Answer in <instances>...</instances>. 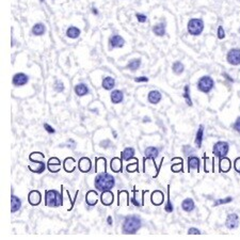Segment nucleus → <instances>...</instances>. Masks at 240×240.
Wrapping results in <instances>:
<instances>
[{"label": "nucleus", "mask_w": 240, "mask_h": 240, "mask_svg": "<svg viewBox=\"0 0 240 240\" xmlns=\"http://www.w3.org/2000/svg\"><path fill=\"white\" fill-rule=\"evenodd\" d=\"M40 155H41V152H33V153H31V154L29 155L30 162L35 163V164H36V168L32 169L31 172L36 173V174H42V173L45 171V169L47 168V164L44 162V159H45V158L40 159V160L37 159V157H39Z\"/></svg>", "instance_id": "nucleus-4"}, {"label": "nucleus", "mask_w": 240, "mask_h": 240, "mask_svg": "<svg viewBox=\"0 0 240 240\" xmlns=\"http://www.w3.org/2000/svg\"><path fill=\"white\" fill-rule=\"evenodd\" d=\"M136 17H137V19H138L139 23H145L146 19H147L146 15H144V14H140V13L136 14Z\"/></svg>", "instance_id": "nucleus-48"}, {"label": "nucleus", "mask_w": 240, "mask_h": 240, "mask_svg": "<svg viewBox=\"0 0 240 240\" xmlns=\"http://www.w3.org/2000/svg\"><path fill=\"white\" fill-rule=\"evenodd\" d=\"M183 98L186 99V102L188 106L192 107V99H191L190 97V88H189L188 84H186L185 86V88H183Z\"/></svg>", "instance_id": "nucleus-36"}, {"label": "nucleus", "mask_w": 240, "mask_h": 240, "mask_svg": "<svg viewBox=\"0 0 240 240\" xmlns=\"http://www.w3.org/2000/svg\"><path fill=\"white\" fill-rule=\"evenodd\" d=\"M218 37L220 40H223L225 37V31L222 26H219V28H218Z\"/></svg>", "instance_id": "nucleus-44"}, {"label": "nucleus", "mask_w": 240, "mask_h": 240, "mask_svg": "<svg viewBox=\"0 0 240 240\" xmlns=\"http://www.w3.org/2000/svg\"><path fill=\"white\" fill-rule=\"evenodd\" d=\"M171 170L175 173H178L180 171H183V160H180V162L178 163H174V164L171 167Z\"/></svg>", "instance_id": "nucleus-41"}, {"label": "nucleus", "mask_w": 240, "mask_h": 240, "mask_svg": "<svg viewBox=\"0 0 240 240\" xmlns=\"http://www.w3.org/2000/svg\"><path fill=\"white\" fill-rule=\"evenodd\" d=\"M94 186L96 190L104 192L106 190H111L115 186V178L107 172H100L94 180Z\"/></svg>", "instance_id": "nucleus-1"}, {"label": "nucleus", "mask_w": 240, "mask_h": 240, "mask_svg": "<svg viewBox=\"0 0 240 240\" xmlns=\"http://www.w3.org/2000/svg\"><path fill=\"white\" fill-rule=\"evenodd\" d=\"M99 199H100V202L102 203V205H105V206H110V205L113 204L114 195L110 190H106V191H104V192H102V195L99 196Z\"/></svg>", "instance_id": "nucleus-16"}, {"label": "nucleus", "mask_w": 240, "mask_h": 240, "mask_svg": "<svg viewBox=\"0 0 240 240\" xmlns=\"http://www.w3.org/2000/svg\"><path fill=\"white\" fill-rule=\"evenodd\" d=\"M63 204V194L57 190L45 191V205L48 207H59Z\"/></svg>", "instance_id": "nucleus-3"}, {"label": "nucleus", "mask_w": 240, "mask_h": 240, "mask_svg": "<svg viewBox=\"0 0 240 240\" xmlns=\"http://www.w3.org/2000/svg\"><path fill=\"white\" fill-rule=\"evenodd\" d=\"M107 222H108V224L111 226V225H112V217H111V216H109V217L107 218Z\"/></svg>", "instance_id": "nucleus-53"}, {"label": "nucleus", "mask_w": 240, "mask_h": 240, "mask_svg": "<svg viewBox=\"0 0 240 240\" xmlns=\"http://www.w3.org/2000/svg\"><path fill=\"white\" fill-rule=\"evenodd\" d=\"M135 81L136 82H148V78L145 77V76H141V77L135 78Z\"/></svg>", "instance_id": "nucleus-51"}, {"label": "nucleus", "mask_w": 240, "mask_h": 240, "mask_svg": "<svg viewBox=\"0 0 240 240\" xmlns=\"http://www.w3.org/2000/svg\"><path fill=\"white\" fill-rule=\"evenodd\" d=\"M42 1H43V0H42Z\"/></svg>", "instance_id": "nucleus-58"}, {"label": "nucleus", "mask_w": 240, "mask_h": 240, "mask_svg": "<svg viewBox=\"0 0 240 240\" xmlns=\"http://www.w3.org/2000/svg\"><path fill=\"white\" fill-rule=\"evenodd\" d=\"M146 122H151V118L148 116H144L143 118V123H146Z\"/></svg>", "instance_id": "nucleus-54"}, {"label": "nucleus", "mask_w": 240, "mask_h": 240, "mask_svg": "<svg viewBox=\"0 0 240 240\" xmlns=\"http://www.w3.org/2000/svg\"><path fill=\"white\" fill-rule=\"evenodd\" d=\"M140 66H141V59H132L131 61H129L127 68L132 70V72H136Z\"/></svg>", "instance_id": "nucleus-35"}, {"label": "nucleus", "mask_w": 240, "mask_h": 240, "mask_svg": "<svg viewBox=\"0 0 240 240\" xmlns=\"http://www.w3.org/2000/svg\"><path fill=\"white\" fill-rule=\"evenodd\" d=\"M201 165V160L196 156H189L188 157V171L191 170H199Z\"/></svg>", "instance_id": "nucleus-23"}, {"label": "nucleus", "mask_w": 240, "mask_h": 240, "mask_svg": "<svg viewBox=\"0 0 240 240\" xmlns=\"http://www.w3.org/2000/svg\"><path fill=\"white\" fill-rule=\"evenodd\" d=\"M110 99L113 104H121L124 100V93L120 90H113L110 94Z\"/></svg>", "instance_id": "nucleus-25"}, {"label": "nucleus", "mask_w": 240, "mask_h": 240, "mask_svg": "<svg viewBox=\"0 0 240 240\" xmlns=\"http://www.w3.org/2000/svg\"><path fill=\"white\" fill-rule=\"evenodd\" d=\"M163 201H164V194H163L162 191H160V190L153 191L152 195H151V202H152L153 205H155V206L162 205Z\"/></svg>", "instance_id": "nucleus-15"}, {"label": "nucleus", "mask_w": 240, "mask_h": 240, "mask_svg": "<svg viewBox=\"0 0 240 240\" xmlns=\"http://www.w3.org/2000/svg\"><path fill=\"white\" fill-rule=\"evenodd\" d=\"M232 201H233V197L232 196H227V197H225V199H220L215 202L213 206H220V205L227 204V203H231Z\"/></svg>", "instance_id": "nucleus-39"}, {"label": "nucleus", "mask_w": 240, "mask_h": 240, "mask_svg": "<svg viewBox=\"0 0 240 240\" xmlns=\"http://www.w3.org/2000/svg\"><path fill=\"white\" fill-rule=\"evenodd\" d=\"M28 81H29V77L24 73H17L13 76V79H12V82L15 86H23L27 84Z\"/></svg>", "instance_id": "nucleus-10"}, {"label": "nucleus", "mask_w": 240, "mask_h": 240, "mask_svg": "<svg viewBox=\"0 0 240 240\" xmlns=\"http://www.w3.org/2000/svg\"><path fill=\"white\" fill-rule=\"evenodd\" d=\"M159 155V150L158 148H156V147L154 146H148L145 148L144 151V159H143V161L145 162V160L146 159H151V160H153V162H154L155 167H156V162H155V158H157Z\"/></svg>", "instance_id": "nucleus-11"}, {"label": "nucleus", "mask_w": 240, "mask_h": 240, "mask_svg": "<svg viewBox=\"0 0 240 240\" xmlns=\"http://www.w3.org/2000/svg\"><path fill=\"white\" fill-rule=\"evenodd\" d=\"M227 62L231 65H239L240 64V48H233L227 52Z\"/></svg>", "instance_id": "nucleus-8"}, {"label": "nucleus", "mask_w": 240, "mask_h": 240, "mask_svg": "<svg viewBox=\"0 0 240 240\" xmlns=\"http://www.w3.org/2000/svg\"><path fill=\"white\" fill-rule=\"evenodd\" d=\"M141 226H142V220L138 216L130 215L124 219L122 229L123 233L126 235H135L141 229Z\"/></svg>", "instance_id": "nucleus-2"}, {"label": "nucleus", "mask_w": 240, "mask_h": 240, "mask_svg": "<svg viewBox=\"0 0 240 240\" xmlns=\"http://www.w3.org/2000/svg\"><path fill=\"white\" fill-rule=\"evenodd\" d=\"M187 28L191 35H199L204 30V21L201 18H192L188 21Z\"/></svg>", "instance_id": "nucleus-5"}, {"label": "nucleus", "mask_w": 240, "mask_h": 240, "mask_svg": "<svg viewBox=\"0 0 240 240\" xmlns=\"http://www.w3.org/2000/svg\"><path fill=\"white\" fill-rule=\"evenodd\" d=\"M183 154L186 155V156L189 157V155H192L193 153H194V150H193L190 145H183Z\"/></svg>", "instance_id": "nucleus-43"}, {"label": "nucleus", "mask_w": 240, "mask_h": 240, "mask_svg": "<svg viewBox=\"0 0 240 240\" xmlns=\"http://www.w3.org/2000/svg\"><path fill=\"white\" fill-rule=\"evenodd\" d=\"M54 91H56V92H58V93H61V92H63V91H64L63 82L60 81V80H57V81L54 82Z\"/></svg>", "instance_id": "nucleus-40"}, {"label": "nucleus", "mask_w": 240, "mask_h": 240, "mask_svg": "<svg viewBox=\"0 0 240 240\" xmlns=\"http://www.w3.org/2000/svg\"><path fill=\"white\" fill-rule=\"evenodd\" d=\"M86 202L89 206H95L98 203V194L95 190H89L86 194Z\"/></svg>", "instance_id": "nucleus-18"}, {"label": "nucleus", "mask_w": 240, "mask_h": 240, "mask_svg": "<svg viewBox=\"0 0 240 240\" xmlns=\"http://www.w3.org/2000/svg\"><path fill=\"white\" fill-rule=\"evenodd\" d=\"M203 136H204V126L203 125H199V129L196 131V136H195V145L196 147L202 146V142H203Z\"/></svg>", "instance_id": "nucleus-32"}, {"label": "nucleus", "mask_w": 240, "mask_h": 240, "mask_svg": "<svg viewBox=\"0 0 240 240\" xmlns=\"http://www.w3.org/2000/svg\"><path fill=\"white\" fill-rule=\"evenodd\" d=\"M74 91H75L76 95L79 96V97H82V96L89 94V88L86 83H78L77 86H75Z\"/></svg>", "instance_id": "nucleus-28"}, {"label": "nucleus", "mask_w": 240, "mask_h": 240, "mask_svg": "<svg viewBox=\"0 0 240 240\" xmlns=\"http://www.w3.org/2000/svg\"><path fill=\"white\" fill-rule=\"evenodd\" d=\"M234 169H235L236 172H238L240 174V157L235 159L234 161Z\"/></svg>", "instance_id": "nucleus-45"}, {"label": "nucleus", "mask_w": 240, "mask_h": 240, "mask_svg": "<svg viewBox=\"0 0 240 240\" xmlns=\"http://www.w3.org/2000/svg\"><path fill=\"white\" fill-rule=\"evenodd\" d=\"M121 156H122V159L124 161H128L130 159H135V148L134 147H126L122 153H121Z\"/></svg>", "instance_id": "nucleus-29"}, {"label": "nucleus", "mask_w": 240, "mask_h": 240, "mask_svg": "<svg viewBox=\"0 0 240 240\" xmlns=\"http://www.w3.org/2000/svg\"><path fill=\"white\" fill-rule=\"evenodd\" d=\"M232 168V162L229 158L226 157H223V158H220L219 160V170L220 172L227 173Z\"/></svg>", "instance_id": "nucleus-21"}, {"label": "nucleus", "mask_w": 240, "mask_h": 240, "mask_svg": "<svg viewBox=\"0 0 240 240\" xmlns=\"http://www.w3.org/2000/svg\"><path fill=\"white\" fill-rule=\"evenodd\" d=\"M21 208V199L16 195H11V212L14 213Z\"/></svg>", "instance_id": "nucleus-26"}, {"label": "nucleus", "mask_w": 240, "mask_h": 240, "mask_svg": "<svg viewBox=\"0 0 240 240\" xmlns=\"http://www.w3.org/2000/svg\"><path fill=\"white\" fill-rule=\"evenodd\" d=\"M112 134L114 135V138H118V137H116V136H118V135H116V132H115V131H112Z\"/></svg>", "instance_id": "nucleus-56"}, {"label": "nucleus", "mask_w": 240, "mask_h": 240, "mask_svg": "<svg viewBox=\"0 0 240 240\" xmlns=\"http://www.w3.org/2000/svg\"><path fill=\"white\" fill-rule=\"evenodd\" d=\"M188 234L189 235H199L201 232H199V229H195V227H190L188 229Z\"/></svg>", "instance_id": "nucleus-50"}, {"label": "nucleus", "mask_w": 240, "mask_h": 240, "mask_svg": "<svg viewBox=\"0 0 240 240\" xmlns=\"http://www.w3.org/2000/svg\"><path fill=\"white\" fill-rule=\"evenodd\" d=\"M44 128H45L46 131H47L48 134H50V135H52V134H54V132H56V130H54V127L50 126V125L47 124V123H45V124H44Z\"/></svg>", "instance_id": "nucleus-46"}, {"label": "nucleus", "mask_w": 240, "mask_h": 240, "mask_svg": "<svg viewBox=\"0 0 240 240\" xmlns=\"http://www.w3.org/2000/svg\"><path fill=\"white\" fill-rule=\"evenodd\" d=\"M45 31H46L45 25H44V24H42V23L35 24V25L32 27V33H33V35L41 36V35H43V34L45 33Z\"/></svg>", "instance_id": "nucleus-31"}, {"label": "nucleus", "mask_w": 240, "mask_h": 240, "mask_svg": "<svg viewBox=\"0 0 240 240\" xmlns=\"http://www.w3.org/2000/svg\"><path fill=\"white\" fill-rule=\"evenodd\" d=\"M215 86V81L210 76H203L197 81V89L203 93H209Z\"/></svg>", "instance_id": "nucleus-6"}, {"label": "nucleus", "mask_w": 240, "mask_h": 240, "mask_svg": "<svg viewBox=\"0 0 240 240\" xmlns=\"http://www.w3.org/2000/svg\"><path fill=\"white\" fill-rule=\"evenodd\" d=\"M229 151V144L225 141H219L213 145L212 148V154L215 155L218 158H223V157H226L227 153Z\"/></svg>", "instance_id": "nucleus-7"}, {"label": "nucleus", "mask_w": 240, "mask_h": 240, "mask_svg": "<svg viewBox=\"0 0 240 240\" xmlns=\"http://www.w3.org/2000/svg\"><path fill=\"white\" fill-rule=\"evenodd\" d=\"M78 169L80 170V172L82 173H88L92 169V162H91L90 158L88 157H82L78 161Z\"/></svg>", "instance_id": "nucleus-14"}, {"label": "nucleus", "mask_w": 240, "mask_h": 240, "mask_svg": "<svg viewBox=\"0 0 240 240\" xmlns=\"http://www.w3.org/2000/svg\"><path fill=\"white\" fill-rule=\"evenodd\" d=\"M239 225V217L237 213H229L225 221V226L229 229H235Z\"/></svg>", "instance_id": "nucleus-12"}, {"label": "nucleus", "mask_w": 240, "mask_h": 240, "mask_svg": "<svg viewBox=\"0 0 240 240\" xmlns=\"http://www.w3.org/2000/svg\"><path fill=\"white\" fill-rule=\"evenodd\" d=\"M195 204H194V201L190 197H187L185 199L183 202H181V208H183V211H186V212H191V211L194 209Z\"/></svg>", "instance_id": "nucleus-27"}, {"label": "nucleus", "mask_w": 240, "mask_h": 240, "mask_svg": "<svg viewBox=\"0 0 240 240\" xmlns=\"http://www.w3.org/2000/svg\"><path fill=\"white\" fill-rule=\"evenodd\" d=\"M80 33H81L80 30L77 27H75V26H70L66 30V35L68 37H70V39H77V37H79Z\"/></svg>", "instance_id": "nucleus-33"}, {"label": "nucleus", "mask_w": 240, "mask_h": 240, "mask_svg": "<svg viewBox=\"0 0 240 240\" xmlns=\"http://www.w3.org/2000/svg\"><path fill=\"white\" fill-rule=\"evenodd\" d=\"M239 32H240V29H239Z\"/></svg>", "instance_id": "nucleus-57"}, {"label": "nucleus", "mask_w": 240, "mask_h": 240, "mask_svg": "<svg viewBox=\"0 0 240 240\" xmlns=\"http://www.w3.org/2000/svg\"><path fill=\"white\" fill-rule=\"evenodd\" d=\"M222 75H223V77H225L227 80H229V81H231V82H234V79H233V78L229 77V76L227 75V74H225V73H224V74H222Z\"/></svg>", "instance_id": "nucleus-52"}, {"label": "nucleus", "mask_w": 240, "mask_h": 240, "mask_svg": "<svg viewBox=\"0 0 240 240\" xmlns=\"http://www.w3.org/2000/svg\"><path fill=\"white\" fill-rule=\"evenodd\" d=\"M63 169L65 172L67 173H72L75 171L76 169V163H75V159L72 158V157H67V158L64 159L63 161Z\"/></svg>", "instance_id": "nucleus-20"}, {"label": "nucleus", "mask_w": 240, "mask_h": 240, "mask_svg": "<svg viewBox=\"0 0 240 240\" xmlns=\"http://www.w3.org/2000/svg\"><path fill=\"white\" fill-rule=\"evenodd\" d=\"M161 98H162V95H161L160 92L157 90L151 91L150 93H148V95H147V100L153 105H157L158 102H160Z\"/></svg>", "instance_id": "nucleus-22"}, {"label": "nucleus", "mask_w": 240, "mask_h": 240, "mask_svg": "<svg viewBox=\"0 0 240 240\" xmlns=\"http://www.w3.org/2000/svg\"><path fill=\"white\" fill-rule=\"evenodd\" d=\"M137 169H138V160H137L136 162H132V163H130V164L127 165L126 170H127V172L132 173V172H136Z\"/></svg>", "instance_id": "nucleus-42"}, {"label": "nucleus", "mask_w": 240, "mask_h": 240, "mask_svg": "<svg viewBox=\"0 0 240 240\" xmlns=\"http://www.w3.org/2000/svg\"><path fill=\"white\" fill-rule=\"evenodd\" d=\"M99 146L102 148H108V147L111 146V141L110 140H104L99 143Z\"/></svg>", "instance_id": "nucleus-47"}, {"label": "nucleus", "mask_w": 240, "mask_h": 240, "mask_svg": "<svg viewBox=\"0 0 240 240\" xmlns=\"http://www.w3.org/2000/svg\"><path fill=\"white\" fill-rule=\"evenodd\" d=\"M153 32L156 34L157 36H163L165 34V24L160 23L157 24L153 27Z\"/></svg>", "instance_id": "nucleus-34"}, {"label": "nucleus", "mask_w": 240, "mask_h": 240, "mask_svg": "<svg viewBox=\"0 0 240 240\" xmlns=\"http://www.w3.org/2000/svg\"><path fill=\"white\" fill-rule=\"evenodd\" d=\"M28 202L29 204L32 206H37L40 205V203L42 202V194L40 193V191L37 190H32L28 194Z\"/></svg>", "instance_id": "nucleus-13"}, {"label": "nucleus", "mask_w": 240, "mask_h": 240, "mask_svg": "<svg viewBox=\"0 0 240 240\" xmlns=\"http://www.w3.org/2000/svg\"><path fill=\"white\" fill-rule=\"evenodd\" d=\"M61 167H62L61 160L59 158H57V157H51L47 161V169L51 173H58L61 170Z\"/></svg>", "instance_id": "nucleus-9"}, {"label": "nucleus", "mask_w": 240, "mask_h": 240, "mask_svg": "<svg viewBox=\"0 0 240 240\" xmlns=\"http://www.w3.org/2000/svg\"><path fill=\"white\" fill-rule=\"evenodd\" d=\"M107 171V160L104 157H98L95 159V172H106Z\"/></svg>", "instance_id": "nucleus-24"}, {"label": "nucleus", "mask_w": 240, "mask_h": 240, "mask_svg": "<svg viewBox=\"0 0 240 240\" xmlns=\"http://www.w3.org/2000/svg\"><path fill=\"white\" fill-rule=\"evenodd\" d=\"M125 44V40L123 39L122 36L118 35V34H115V35H112L111 37H110V40H109V45H110V48H121L123 47Z\"/></svg>", "instance_id": "nucleus-17"}, {"label": "nucleus", "mask_w": 240, "mask_h": 240, "mask_svg": "<svg viewBox=\"0 0 240 240\" xmlns=\"http://www.w3.org/2000/svg\"><path fill=\"white\" fill-rule=\"evenodd\" d=\"M93 13H94V14H96V15H97V14H98L97 10H96V9H95V8H93Z\"/></svg>", "instance_id": "nucleus-55"}, {"label": "nucleus", "mask_w": 240, "mask_h": 240, "mask_svg": "<svg viewBox=\"0 0 240 240\" xmlns=\"http://www.w3.org/2000/svg\"><path fill=\"white\" fill-rule=\"evenodd\" d=\"M110 169L112 172L118 173L123 170V159L118 157H114L110 161Z\"/></svg>", "instance_id": "nucleus-19"}, {"label": "nucleus", "mask_w": 240, "mask_h": 240, "mask_svg": "<svg viewBox=\"0 0 240 240\" xmlns=\"http://www.w3.org/2000/svg\"><path fill=\"white\" fill-rule=\"evenodd\" d=\"M233 128L235 129L236 131L240 134V116L237 118V120L235 121V123H234V125H233Z\"/></svg>", "instance_id": "nucleus-49"}, {"label": "nucleus", "mask_w": 240, "mask_h": 240, "mask_svg": "<svg viewBox=\"0 0 240 240\" xmlns=\"http://www.w3.org/2000/svg\"><path fill=\"white\" fill-rule=\"evenodd\" d=\"M172 70H173V72H174L175 74H176V75H180V74H183V73L185 66H183V64L181 63V62L176 61L172 65Z\"/></svg>", "instance_id": "nucleus-37"}, {"label": "nucleus", "mask_w": 240, "mask_h": 240, "mask_svg": "<svg viewBox=\"0 0 240 240\" xmlns=\"http://www.w3.org/2000/svg\"><path fill=\"white\" fill-rule=\"evenodd\" d=\"M164 210L167 212H173L174 210V207H173V204L171 203V196H170V186H168V199H167V203L164 204Z\"/></svg>", "instance_id": "nucleus-38"}, {"label": "nucleus", "mask_w": 240, "mask_h": 240, "mask_svg": "<svg viewBox=\"0 0 240 240\" xmlns=\"http://www.w3.org/2000/svg\"><path fill=\"white\" fill-rule=\"evenodd\" d=\"M102 86L107 91L113 90V88L115 86V80H114L112 77H110V76H108V77H105L104 79H102Z\"/></svg>", "instance_id": "nucleus-30"}]
</instances>
